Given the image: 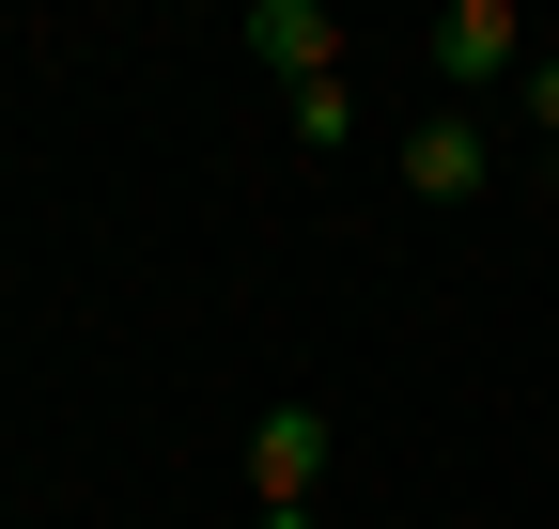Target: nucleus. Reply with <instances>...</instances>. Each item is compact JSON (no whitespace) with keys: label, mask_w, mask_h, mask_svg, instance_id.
<instances>
[{"label":"nucleus","mask_w":559,"mask_h":529,"mask_svg":"<svg viewBox=\"0 0 559 529\" xmlns=\"http://www.w3.org/2000/svg\"><path fill=\"white\" fill-rule=\"evenodd\" d=\"M234 47L264 62L280 94H311V79H342V16H326V0H249V16H234Z\"/></svg>","instance_id":"nucleus-1"},{"label":"nucleus","mask_w":559,"mask_h":529,"mask_svg":"<svg viewBox=\"0 0 559 529\" xmlns=\"http://www.w3.org/2000/svg\"><path fill=\"white\" fill-rule=\"evenodd\" d=\"M436 79H451V94L528 79V16H513V0H451V16H436Z\"/></svg>","instance_id":"nucleus-2"},{"label":"nucleus","mask_w":559,"mask_h":529,"mask_svg":"<svg viewBox=\"0 0 559 529\" xmlns=\"http://www.w3.org/2000/svg\"><path fill=\"white\" fill-rule=\"evenodd\" d=\"M326 451H342L326 405H264V421H249V483H264V498H326Z\"/></svg>","instance_id":"nucleus-3"},{"label":"nucleus","mask_w":559,"mask_h":529,"mask_svg":"<svg viewBox=\"0 0 559 529\" xmlns=\"http://www.w3.org/2000/svg\"><path fill=\"white\" fill-rule=\"evenodd\" d=\"M404 187H419V203H481V187H498V156H481V125H466V109H436V125L404 141Z\"/></svg>","instance_id":"nucleus-4"},{"label":"nucleus","mask_w":559,"mask_h":529,"mask_svg":"<svg viewBox=\"0 0 559 529\" xmlns=\"http://www.w3.org/2000/svg\"><path fill=\"white\" fill-rule=\"evenodd\" d=\"M296 141H311V156L358 141V79H311V94H296Z\"/></svg>","instance_id":"nucleus-5"},{"label":"nucleus","mask_w":559,"mask_h":529,"mask_svg":"<svg viewBox=\"0 0 559 529\" xmlns=\"http://www.w3.org/2000/svg\"><path fill=\"white\" fill-rule=\"evenodd\" d=\"M513 94H528V125H544V141H559V47H528V79H513Z\"/></svg>","instance_id":"nucleus-6"},{"label":"nucleus","mask_w":559,"mask_h":529,"mask_svg":"<svg viewBox=\"0 0 559 529\" xmlns=\"http://www.w3.org/2000/svg\"><path fill=\"white\" fill-rule=\"evenodd\" d=\"M249 529H311V498H249Z\"/></svg>","instance_id":"nucleus-7"}]
</instances>
